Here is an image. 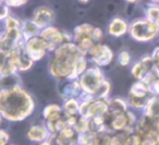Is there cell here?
<instances>
[{"label": "cell", "mask_w": 159, "mask_h": 145, "mask_svg": "<svg viewBox=\"0 0 159 145\" xmlns=\"http://www.w3.org/2000/svg\"><path fill=\"white\" fill-rule=\"evenodd\" d=\"M42 38L47 45V49L49 50H57L62 45L66 44L68 38L63 32L59 31L56 27H47L42 34Z\"/></svg>", "instance_id": "8992f818"}, {"label": "cell", "mask_w": 159, "mask_h": 145, "mask_svg": "<svg viewBox=\"0 0 159 145\" xmlns=\"http://www.w3.org/2000/svg\"><path fill=\"white\" fill-rule=\"evenodd\" d=\"M0 6H1V1H0Z\"/></svg>", "instance_id": "4316f807"}, {"label": "cell", "mask_w": 159, "mask_h": 145, "mask_svg": "<svg viewBox=\"0 0 159 145\" xmlns=\"http://www.w3.org/2000/svg\"><path fill=\"white\" fill-rule=\"evenodd\" d=\"M128 30V25L121 19H115L109 25V33L113 36H121Z\"/></svg>", "instance_id": "4fadbf2b"}, {"label": "cell", "mask_w": 159, "mask_h": 145, "mask_svg": "<svg viewBox=\"0 0 159 145\" xmlns=\"http://www.w3.org/2000/svg\"><path fill=\"white\" fill-rule=\"evenodd\" d=\"M149 91H150V93H155V94L159 95V77L155 80L149 85Z\"/></svg>", "instance_id": "7402d4cb"}, {"label": "cell", "mask_w": 159, "mask_h": 145, "mask_svg": "<svg viewBox=\"0 0 159 145\" xmlns=\"http://www.w3.org/2000/svg\"><path fill=\"white\" fill-rule=\"evenodd\" d=\"M53 18H55V13L52 10L48 7L42 6L35 10L33 22L35 23L37 27H44L50 24L53 21Z\"/></svg>", "instance_id": "30bf717a"}, {"label": "cell", "mask_w": 159, "mask_h": 145, "mask_svg": "<svg viewBox=\"0 0 159 145\" xmlns=\"http://www.w3.org/2000/svg\"><path fill=\"white\" fill-rule=\"evenodd\" d=\"M129 135H130V134L125 131L115 134L113 136H111L109 145H128Z\"/></svg>", "instance_id": "9a60e30c"}, {"label": "cell", "mask_w": 159, "mask_h": 145, "mask_svg": "<svg viewBox=\"0 0 159 145\" xmlns=\"http://www.w3.org/2000/svg\"><path fill=\"white\" fill-rule=\"evenodd\" d=\"M84 57L77 45L66 43L55 51L50 63V71L57 77L73 79L77 62Z\"/></svg>", "instance_id": "7a4b0ae2"}, {"label": "cell", "mask_w": 159, "mask_h": 145, "mask_svg": "<svg viewBox=\"0 0 159 145\" xmlns=\"http://www.w3.org/2000/svg\"><path fill=\"white\" fill-rule=\"evenodd\" d=\"M89 55L91 56L92 60L99 67L107 66L112 60V51L106 45H95L93 49L89 53Z\"/></svg>", "instance_id": "9c48e42d"}, {"label": "cell", "mask_w": 159, "mask_h": 145, "mask_svg": "<svg viewBox=\"0 0 159 145\" xmlns=\"http://www.w3.org/2000/svg\"><path fill=\"white\" fill-rule=\"evenodd\" d=\"M9 142V135L3 130H0V145H7Z\"/></svg>", "instance_id": "603a6c76"}, {"label": "cell", "mask_w": 159, "mask_h": 145, "mask_svg": "<svg viewBox=\"0 0 159 145\" xmlns=\"http://www.w3.org/2000/svg\"><path fill=\"white\" fill-rule=\"evenodd\" d=\"M128 145H142V138L139 134H130L128 140Z\"/></svg>", "instance_id": "ffe728a7"}, {"label": "cell", "mask_w": 159, "mask_h": 145, "mask_svg": "<svg viewBox=\"0 0 159 145\" xmlns=\"http://www.w3.org/2000/svg\"><path fill=\"white\" fill-rule=\"evenodd\" d=\"M145 117L154 122L159 123V97H152L149 99L146 106Z\"/></svg>", "instance_id": "7c38bea8"}, {"label": "cell", "mask_w": 159, "mask_h": 145, "mask_svg": "<svg viewBox=\"0 0 159 145\" xmlns=\"http://www.w3.org/2000/svg\"><path fill=\"white\" fill-rule=\"evenodd\" d=\"M152 63H154L155 70L159 73V47L155 49V51L152 53Z\"/></svg>", "instance_id": "44dd1931"}, {"label": "cell", "mask_w": 159, "mask_h": 145, "mask_svg": "<svg viewBox=\"0 0 159 145\" xmlns=\"http://www.w3.org/2000/svg\"><path fill=\"white\" fill-rule=\"evenodd\" d=\"M42 145H50V143H49V142H45V143H43Z\"/></svg>", "instance_id": "484cf974"}, {"label": "cell", "mask_w": 159, "mask_h": 145, "mask_svg": "<svg viewBox=\"0 0 159 145\" xmlns=\"http://www.w3.org/2000/svg\"><path fill=\"white\" fill-rule=\"evenodd\" d=\"M7 3L11 7H21V6L25 5L26 1H8Z\"/></svg>", "instance_id": "cb8c5ba5"}, {"label": "cell", "mask_w": 159, "mask_h": 145, "mask_svg": "<svg viewBox=\"0 0 159 145\" xmlns=\"http://www.w3.org/2000/svg\"><path fill=\"white\" fill-rule=\"evenodd\" d=\"M47 45L45 43V40L42 37L38 36H33L31 37L26 43L25 46V50L29 54L30 58L32 60H39L46 54Z\"/></svg>", "instance_id": "ba28073f"}, {"label": "cell", "mask_w": 159, "mask_h": 145, "mask_svg": "<svg viewBox=\"0 0 159 145\" xmlns=\"http://www.w3.org/2000/svg\"><path fill=\"white\" fill-rule=\"evenodd\" d=\"M37 31V26L33 21H26L23 25V33L26 35H34Z\"/></svg>", "instance_id": "e0dca14e"}, {"label": "cell", "mask_w": 159, "mask_h": 145, "mask_svg": "<svg viewBox=\"0 0 159 145\" xmlns=\"http://www.w3.org/2000/svg\"><path fill=\"white\" fill-rule=\"evenodd\" d=\"M64 109H66V112L68 116L75 117L77 115H80V106L77 104V101H74V99H69L66 103V105H64Z\"/></svg>", "instance_id": "2e32d148"}, {"label": "cell", "mask_w": 159, "mask_h": 145, "mask_svg": "<svg viewBox=\"0 0 159 145\" xmlns=\"http://www.w3.org/2000/svg\"><path fill=\"white\" fill-rule=\"evenodd\" d=\"M6 24H7V30H20V22L11 16L7 19Z\"/></svg>", "instance_id": "d6986e66"}, {"label": "cell", "mask_w": 159, "mask_h": 145, "mask_svg": "<svg viewBox=\"0 0 159 145\" xmlns=\"http://www.w3.org/2000/svg\"><path fill=\"white\" fill-rule=\"evenodd\" d=\"M149 87L144 82H136L130 90V101L134 107L143 108L149 101Z\"/></svg>", "instance_id": "5b68a950"}, {"label": "cell", "mask_w": 159, "mask_h": 145, "mask_svg": "<svg viewBox=\"0 0 159 145\" xmlns=\"http://www.w3.org/2000/svg\"><path fill=\"white\" fill-rule=\"evenodd\" d=\"M10 58H11L16 68L22 71L30 69L32 67V63H33V60L30 58L29 54L26 53L25 48L21 44L18 45L16 47H14L10 51Z\"/></svg>", "instance_id": "52a82bcc"}, {"label": "cell", "mask_w": 159, "mask_h": 145, "mask_svg": "<svg viewBox=\"0 0 159 145\" xmlns=\"http://www.w3.org/2000/svg\"><path fill=\"white\" fill-rule=\"evenodd\" d=\"M27 138L32 141H43L47 138V131L43 127L34 125L27 132Z\"/></svg>", "instance_id": "5bb4252c"}, {"label": "cell", "mask_w": 159, "mask_h": 145, "mask_svg": "<svg viewBox=\"0 0 159 145\" xmlns=\"http://www.w3.org/2000/svg\"><path fill=\"white\" fill-rule=\"evenodd\" d=\"M158 26L150 21H136L131 26V36L139 42H148L158 33Z\"/></svg>", "instance_id": "277c9868"}, {"label": "cell", "mask_w": 159, "mask_h": 145, "mask_svg": "<svg viewBox=\"0 0 159 145\" xmlns=\"http://www.w3.org/2000/svg\"><path fill=\"white\" fill-rule=\"evenodd\" d=\"M119 63L121 64L122 67H125L130 63V55L128 54V51H121L119 55Z\"/></svg>", "instance_id": "ac0fdd59"}, {"label": "cell", "mask_w": 159, "mask_h": 145, "mask_svg": "<svg viewBox=\"0 0 159 145\" xmlns=\"http://www.w3.org/2000/svg\"><path fill=\"white\" fill-rule=\"evenodd\" d=\"M8 14V9L7 7H3V6H0V19L6 18Z\"/></svg>", "instance_id": "d4e9b609"}, {"label": "cell", "mask_w": 159, "mask_h": 145, "mask_svg": "<svg viewBox=\"0 0 159 145\" xmlns=\"http://www.w3.org/2000/svg\"><path fill=\"white\" fill-rule=\"evenodd\" d=\"M33 101L19 86L0 92V114L8 120H23L33 110Z\"/></svg>", "instance_id": "6da1fadb"}, {"label": "cell", "mask_w": 159, "mask_h": 145, "mask_svg": "<svg viewBox=\"0 0 159 145\" xmlns=\"http://www.w3.org/2000/svg\"><path fill=\"white\" fill-rule=\"evenodd\" d=\"M83 90L92 95H97L98 97H104L108 94L110 86L108 82H105L99 69L94 67L89 68L83 73L81 77V83Z\"/></svg>", "instance_id": "3957f363"}, {"label": "cell", "mask_w": 159, "mask_h": 145, "mask_svg": "<svg viewBox=\"0 0 159 145\" xmlns=\"http://www.w3.org/2000/svg\"><path fill=\"white\" fill-rule=\"evenodd\" d=\"M152 70H154V63H152V57H145L133 67L132 74L134 75V77L139 79L142 81Z\"/></svg>", "instance_id": "8fae6325"}]
</instances>
